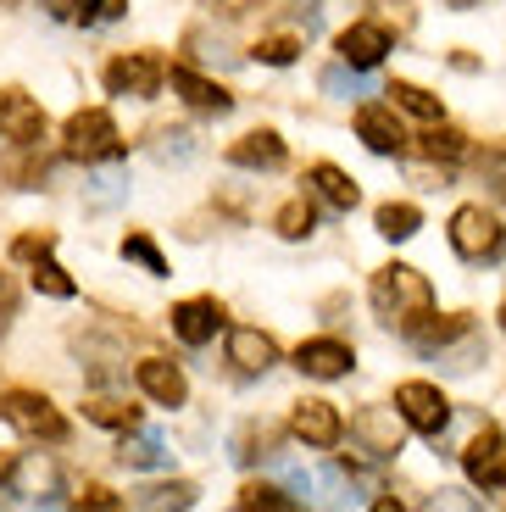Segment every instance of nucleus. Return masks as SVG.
Here are the masks:
<instances>
[{"mask_svg": "<svg viewBox=\"0 0 506 512\" xmlns=\"http://www.w3.org/2000/svg\"><path fill=\"white\" fill-rule=\"evenodd\" d=\"M451 245H456V256H468V262H495V256L506 251V229L495 223V212H484V206H462L451 218Z\"/></svg>", "mask_w": 506, "mask_h": 512, "instance_id": "obj_4", "label": "nucleus"}, {"mask_svg": "<svg viewBox=\"0 0 506 512\" xmlns=\"http://www.w3.org/2000/svg\"><path fill=\"white\" fill-rule=\"evenodd\" d=\"M429 307H434V290H429V279H423L418 268L390 262V268L373 273V312H379L390 329L412 334L423 318H429Z\"/></svg>", "mask_w": 506, "mask_h": 512, "instance_id": "obj_1", "label": "nucleus"}, {"mask_svg": "<svg viewBox=\"0 0 506 512\" xmlns=\"http://www.w3.org/2000/svg\"><path fill=\"white\" fill-rule=\"evenodd\" d=\"M468 329H473V323L462 318V312H451V318H434V312H429V318L406 334V340H412V346H423V351H445L451 340H462Z\"/></svg>", "mask_w": 506, "mask_h": 512, "instance_id": "obj_22", "label": "nucleus"}, {"mask_svg": "<svg viewBox=\"0 0 506 512\" xmlns=\"http://www.w3.org/2000/svg\"><path fill=\"white\" fill-rule=\"evenodd\" d=\"M190 501H195V485H156V490H140V496H134V507L162 512V507H190Z\"/></svg>", "mask_w": 506, "mask_h": 512, "instance_id": "obj_32", "label": "nucleus"}, {"mask_svg": "<svg viewBox=\"0 0 506 512\" xmlns=\"http://www.w3.org/2000/svg\"><path fill=\"white\" fill-rule=\"evenodd\" d=\"M228 362L240 373H267L279 362V346H273V334H262V329H234L228 334Z\"/></svg>", "mask_w": 506, "mask_h": 512, "instance_id": "obj_16", "label": "nucleus"}, {"mask_svg": "<svg viewBox=\"0 0 506 512\" xmlns=\"http://www.w3.org/2000/svg\"><path fill=\"white\" fill-rule=\"evenodd\" d=\"M395 412H401L418 435H429V440H440L445 423H451V401H445L434 384H423V379H406L401 390H395Z\"/></svg>", "mask_w": 506, "mask_h": 512, "instance_id": "obj_5", "label": "nucleus"}, {"mask_svg": "<svg viewBox=\"0 0 506 512\" xmlns=\"http://www.w3.org/2000/svg\"><path fill=\"white\" fill-rule=\"evenodd\" d=\"M312 229H317V212H312L306 195H295V201L279 206V234H284V240H306Z\"/></svg>", "mask_w": 506, "mask_h": 512, "instance_id": "obj_29", "label": "nucleus"}, {"mask_svg": "<svg viewBox=\"0 0 506 512\" xmlns=\"http://www.w3.org/2000/svg\"><path fill=\"white\" fill-rule=\"evenodd\" d=\"M401 423L406 418H395V412L367 407V412H356V418H351V429L367 440V451H373V457H395V451H401Z\"/></svg>", "mask_w": 506, "mask_h": 512, "instance_id": "obj_17", "label": "nucleus"}, {"mask_svg": "<svg viewBox=\"0 0 506 512\" xmlns=\"http://www.w3.org/2000/svg\"><path fill=\"white\" fill-rule=\"evenodd\" d=\"M462 468H468V479L479 490H495L506 485V440L495 435V429H484V435H473V446L462 451Z\"/></svg>", "mask_w": 506, "mask_h": 512, "instance_id": "obj_10", "label": "nucleus"}, {"mask_svg": "<svg viewBox=\"0 0 506 512\" xmlns=\"http://www.w3.org/2000/svg\"><path fill=\"white\" fill-rule=\"evenodd\" d=\"M173 90L184 95L190 106H201V112H228V106H234V95H228V90H217L212 78L190 73V67H173Z\"/></svg>", "mask_w": 506, "mask_h": 512, "instance_id": "obj_20", "label": "nucleus"}, {"mask_svg": "<svg viewBox=\"0 0 506 512\" xmlns=\"http://www.w3.org/2000/svg\"><path fill=\"white\" fill-rule=\"evenodd\" d=\"M473 362H484V340L468 329V334H462V351H445V357H440V368H451V373H468Z\"/></svg>", "mask_w": 506, "mask_h": 512, "instance_id": "obj_38", "label": "nucleus"}, {"mask_svg": "<svg viewBox=\"0 0 506 512\" xmlns=\"http://www.w3.org/2000/svg\"><path fill=\"white\" fill-rule=\"evenodd\" d=\"M395 106H401V112H412V117H423V123H440V95H429V90H418V84H401V78H395L390 90Z\"/></svg>", "mask_w": 506, "mask_h": 512, "instance_id": "obj_26", "label": "nucleus"}, {"mask_svg": "<svg viewBox=\"0 0 506 512\" xmlns=\"http://www.w3.org/2000/svg\"><path fill=\"white\" fill-rule=\"evenodd\" d=\"M12 468H17V462H12V451H0V479H12Z\"/></svg>", "mask_w": 506, "mask_h": 512, "instance_id": "obj_45", "label": "nucleus"}, {"mask_svg": "<svg viewBox=\"0 0 506 512\" xmlns=\"http://www.w3.org/2000/svg\"><path fill=\"white\" fill-rule=\"evenodd\" d=\"M123 6L128 0H84L78 17H84V23H112V17H123Z\"/></svg>", "mask_w": 506, "mask_h": 512, "instance_id": "obj_40", "label": "nucleus"}, {"mask_svg": "<svg viewBox=\"0 0 506 512\" xmlns=\"http://www.w3.org/2000/svg\"><path fill=\"white\" fill-rule=\"evenodd\" d=\"M140 390H145L151 401H162V407H184V396H190L184 373H178L167 357H145V362H140Z\"/></svg>", "mask_w": 506, "mask_h": 512, "instance_id": "obj_18", "label": "nucleus"}, {"mask_svg": "<svg viewBox=\"0 0 506 512\" xmlns=\"http://www.w3.org/2000/svg\"><path fill=\"white\" fill-rule=\"evenodd\" d=\"M217 12L223 17H245V12H256V6H262V0H212Z\"/></svg>", "mask_w": 506, "mask_h": 512, "instance_id": "obj_42", "label": "nucleus"}, {"mask_svg": "<svg viewBox=\"0 0 506 512\" xmlns=\"http://www.w3.org/2000/svg\"><path fill=\"white\" fill-rule=\"evenodd\" d=\"M6 323H12V284L0 273V334H6Z\"/></svg>", "mask_w": 506, "mask_h": 512, "instance_id": "obj_43", "label": "nucleus"}, {"mask_svg": "<svg viewBox=\"0 0 506 512\" xmlns=\"http://www.w3.org/2000/svg\"><path fill=\"white\" fill-rule=\"evenodd\" d=\"M12 256H23V262H34V290H45V295H56V301H67V295L78 290L73 279H67V268H56L51 262V234H17V245H12Z\"/></svg>", "mask_w": 506, "mask_h": 512, "instance_id": "obj_6", "label": "nucleus"}, {"mask_svg": "<svg viewBox=\"0 0 506 512\" xmlns=\"http://www.w3.org/2000/svg\"><path fill=\"white\" fill-rule=\"evenodd\" d=\"M62 151L73 156V162H112V156H123V134H117V123L101 112V106H89V112L67 117Z\"/></svg>", "mask_w": 506, "mask_h": 512, "instance_id": "obj_2", "label": "nucleus"}, {"mask_svg": "<svg viewBox=\"0 0 506 512\" xmlns=\"http://www.w3.org/2000/svg\"><path fill=\"white\" fill-rule=\"evenodd\" d=\"M117 462H123V468H140V474H151V468H167V462H173V451H167L162 435H151V429H145V435H128L123 440Z\"/></svg>", "mask_w": 506, "mask_h": 512, "instance_id": "obj_21", "label": "nucleus"}, {"mask_svg": "<svg viewBox=\"0 0 506 512\" xmlns=\"http://www.w3.org/2000/svg\"><path fill=\"white\" fill-rule=\"evenodd\" d=\"M373 223H379V234H384V240H406V234H418V223H423V212H418V206H379V218H373Z\"/></svg>", "mask_w": 506, "mask_h": 512, "instance_id": "obj_28", "label": "nucleus"}, {"mask_svg": "<svg viewBox=\"0 0 506 512\" xmlns=\"http://www.w3.org/2000/svg\"><path fill=\"white\" fill-rule=\"evenodd\" d=\"M240 507H245V512H256V507L295 512V496H284V490H273V485H245V490H240Z\"/></svg>", "mask_w": 506, "mask_h": 512, "instance_id": "obj_36", "label": "nucleus"}, {"mask_svg": "<svg viewBox=\"0 0 506 512\" xmlns=\"http://www.w3.org/2000/svg\"><path fill=\"white\" fill-rule=\"evenodd\" d=\"M84 418L101 423V429H140V407L123 396H89L84 401Z\"/></svg>", "mask_w": 506, "mask_h": 512, "instance_id": "obj_24", "label": "nucleus"}, {"mask_svg": "<svg viewBox=\"0 0 506 512\" xmlns=\"http://www.w3.org/2000/svg\"><path fill=\"white\" fill-rule=\"evenodd\" d=\"M390 56V28L384 23H351L340 34V62L345 67H379Z\"/></svg>", "mask_w": 506, "mask_h": 512, "instance_id": "obj_12", "label": "nucleus"}, {"mask_svg": "<svg viewBox=\"0 0 506 512\" xmlns=\"http://www.w3.org/2000/svg\"><path fill=\"white\" fill-rule=\"evenodd\" d=\"M12 496H23L28 507H56L62 501V474H56V462L51 457H23L12 468Z\"/></svg>", "mask_w": 506, "mask_h": 512, "instance_id": "obj_7", "label": "nucleus"}, {"mask_svg": "<svg viewBox=\"0 0 506 512\" xmlns=\"http://www.w3.org/2000/svg\"><path fill=\"white\" fill-rule=\"evenodd\" d=\"M0 134L17 140V145H39V140H45V112H39L34 95L0 90Z\"/></svg>", "mask_w": 506, "mask_h": 512, "instance_id": "obj_8", "label": "nucleus"}, {"mask_svg": "<svg viewBox=\"0 0 506 512\" xmlns=\"http://www.w3.org/2000/svg\"><path fill=\"white\" fill-rule=\"evenodd\" d=\"M217 329H223V307L206 301V295H201V301H178V307H173V334L184 340V346H206Z\"/></svg>", "mask_w": 506, "mask_h": 512, "instance_id": "obj_15", "label": "nucleus"}, {"mask_svg": "<svg viewBox=\"0 0 506 512\" xmlns=\"http://www.w3.org/2000/svg\"><path fill=\"white\" fill-rule=\"evenodd\" d=\"M84 507H123L106 485H84Z\"/></svg>", "mask_w": 506, "mask_h": 512, "instance_id": "obj_41", "label": "nucleus"}, {"mask_svg": "<svg viewBox=\"0 0 506 512\" xmlns=\"http://www.w3.org/2000/svg\"><path fill=\"white\" fill-rule=\"evenodd\" d=\"M351 346L345 340H306L301 351H295V368L306 373V379H345L351 373Z\"/></svg>", "mask_w": 506, "mask_h": 512, "instance_id": "obj_14", "label": "nucleus"}, {"mask_svg": "<svg viewBox=\"0 0 506 512\" xmlns=\"http://www.w3.org/2000/svg\"><path fill=\"white\" fill-rule=\"evenodd\" d=\"M45 173H51V162L39 156V145H17V156H6V184H17V190H39Z\"/></svg>", "mask_w": 506, "mask_h": 512, "instance_id": "obj_25", "label": "nucleus"}, {"mask_svg": "<svg viewBox=\"0 0 506 512\" xmlns=\"http://www.w3.org/2000/svg\"><path fill=\"white\" fill-rule=\"evenodd\" d=\"M117 201H128V179H123V173H101V179H89V206H95V212H112Z\"/></svg>", "mask_w": 506, "mask_h": 512, "instance_id": "obj_35", "label": "nucleus"}, {"mask_svg": "<svg viewBox=\"0 0 506 512\" xmlns=\"http://www.w3.org/2000/svg\"><path fill=\"white\" fill-rule=\"evenodd\" d=\"M284 17H290V28H295V34H306V39L323 34V6H317V0H290V12H284Z\"/></svg>", "mask_w": 506, "mask_h": 512, "instance_id": "obj_37", "label": "nucleus"}, {"mask_svg": "<svg viewBox=\"0 0 506 512\" xmlns=\"http://www.w3.org/2000/svg\"><path fill=\"white\" fill-rule=\"evenodd\" d=\"M445 6H473V0H445Z\"/></svg>", "mask_w": 506, "mask_h": 512, "instance_id": "obj_46", "label": "nucleus"}, {"mask_svg": "<svg viewBox=\"0 0 506 512\" xmlns=\"http://www.w3.org/2000/svg\"><path fill=\"white\" fill-rule=\"evenodd\" d=\"M0 418L28 440H67V418L39 396V390H6V396H0Z\"/></svg>", "mask_w": 506, "mask_h": 512, "instance_id": "obj_3", "label": "nucleus"}, {"mask_svg": "<svg viewBox=\"0 0 506 512\" xmlns=\"http://www.w3.org/2000/svg\"><path fill=\"white\" fill-rule=\"evenodd\" d=\"M306 184H312V190L334 206V212H351V206H356V184L345 179V173H340L334 162H317L312 173H306Z\"/></svg>", "mask_w": 506, "mask_h": 512, "instance_id": "obj_23", "label": "nucleus"}, {"mask_svg": "<svg viewBox=\"0 0 506 512\" xmlns=\"http://www.w3.org/2000/svg\"><path fill=\"white\" fill-rule=\"evenodd\" d=\"M501 329H506V307H501Z\"/></svg>", "mask_w": 506, "mask_h": 512, "instance_id": "obj_47", "label": "nucleus"}, {"mask_svg": "<svg viewBox=\"0 0 506 512\" xmlns=\"http://www.w3.org/2000/svg\"><path fill=\"white\" fill-rule=\"evenodd\" d=\"M51 6V17H78V0H45Z\"/></svg>", "mask_w": 506, "mask_h": 512, "instance_id": "obj_44", "label": "nucleus"}, {"mask_svg": "<svg viewBox=\"0 0 506 512\" xmlns=\"http://www.w3.org/2000/svg\"><path fill=\"white\" fill-rule=\"evenodd\" d=\"M123 256H128V262H140L145 273H156V279L167 273V256L156 251V240H151V234H128V240H123Z\"/></svg>", "mask_w": 506, "mask_h": 512, "instance_id": "obj_34", "label": "nucleus"}, {"mask_svg": "<svg viewBox=\"0 0 506 512\" xmlns=\"http://www.w3.org/2000/svg\"><path fill=\"white\" fill-rule=\"evenodd\" d=\"M228 162L234 167H284V140L273 128H256V134L228 145Z\"/></svg>", "mask_w": 506, "mask_h": 512, "instance_id": "obj_19", "label": "nucleus"}, {"mask_svg": "<svg viewBox=\"0 0 506 512\" xmlns=\"http://www.w3.org/2000/svg\"><path fill=\"white\" fill-rule=\"evenodd\" d=\"M156 84H162V62L156 56H112L106 62V90L112 95H156Z\"/></svg>", "mask_w": 506, "mask_h": 512, "instance_id": "obj_9", "label": "nucleus"}, {"mask_svg": "<svg viewBox=\"0 0 506 512\" xmlns=\"http://www.w3.org/2000/svg\"><path fill=\"white\" fill-rule=\"evenodd\" d=\"M290 429H295V440H306L312 451H329L334 440H340V412L329 407V401H295V412H290Z\"/></svg>", "mask_w": 506, "mask_h": 512, "instance_id": "obj_11", "label": "nucleus"}, {"mask_svg": "<svg viewBox=\"0 0 506 512\" xmlns=\"http://www.w3.org/2000/svg\"><path fill=\"white\" fill-rule=\"evenodd\" d=\"M256 56L273 67H290L295 56H301V34H262L256 39Z\"/></svg>", "mask_w": 506, "mask_h": 512, "instance_id": "obj_33", "label": "nucleus"}, {"mask_svg": "<svg viewBox=\"0 0 506 512\" xmlns=\"http://www.w3.org/2000/svg\"><path fill=\"white\" fill-rule=\"evenodd\" d=\"M151 156H156V162H190V156H195V134H190V128H162V134L151 140Z\"/></svg>", "mask_w": 506, "mask_h": 512, "instance_id": "obj_31", "label": "nucleus"}, {"mask_svg": "<svg viewBox=\"0 0 506 512\" xmlns=\"http://www.w3.org/2000/svg\"><path fill=\"white\" fill-rule=\"evenodd\" d=\"M356 134L367 140V151H379V156H401L406 151V134H401V123H395V112L390 106H356Z\"/></svg>", "mask_w": 506, "mask_h": 512, "instance_id": "obj_13", "label": "nucleus"}, {"mask_svg": "<svg viewBox=\"0 0 506 512\" xmlns=\"http://www.w3.org/2000/svg\"><path fill=\"white\" fill-rule=\"evenodd\" d=\"M273 446H279V423H245L240 440H234V457L256 462V457H273Z\"/></svg>", "mask_w": 506, "mask_h": 512, "instance_id": "obj_27", "label": "nucleus"}, {"mask_svg": "<svg viewBox=\"0 0 506 512\" xmlns=\"http://www.w3.org/2000/svg\"><path fill=\"white\" fill-rule=\"evenodd\" d=\"M423 156L429 162H456V156H468V134H456V128H429L423 134Z\"/></svg>", "mask_w": 506, "mask_h": 512, "instance_id": "obj_30", "label": "nucleus"}, {"mask_svg": "<svg viewBox=\"0 0 506 512\" xmlns=\"http://www.w3.org/2000/svg\"><path fill=\"white\" fill-rule=\"evenodd\" d=\"M323 90L329 95H345V101H351V95H367V84L356 73H345V62L340 67H329V73H323Z\"/></svg>", "mask_w": 506, "mask_h": 512, "instance_id": "obj_39", "label": "nucleus"}]
</instances>
